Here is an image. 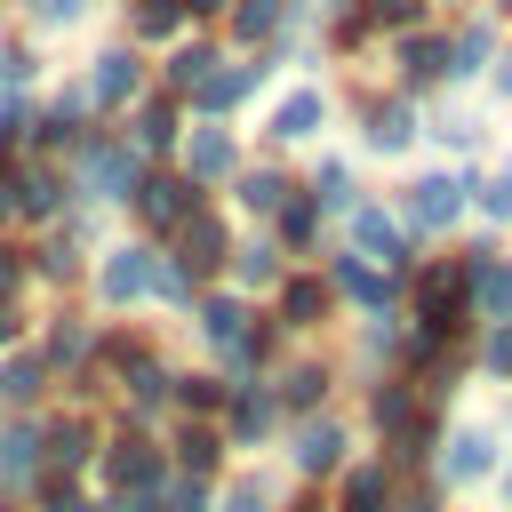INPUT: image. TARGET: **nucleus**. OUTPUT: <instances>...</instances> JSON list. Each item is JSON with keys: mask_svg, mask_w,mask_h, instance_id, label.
<instances>
[{"mask_svg": "<svg viewBox=\"0 0 512 512\" xmlns=\"http://www.w3.org/2000/svg\"><path fill=\"white\" fill-rule=\"evenodd\" d=\"M480 88H488V104H504V112H512V32H504V48H496V64H488V80H480Z\"/></svg>", "mask_w": 512, "mask_h": 512, "instance_id": "obj_52", "label": "nucleus"}, {"mask_svg": "<svg viewBox=\"0 0 512 512\" xmlns=\"http://www.w3.org/2000/svg\"><path fill=\"white\" fill-rule=\"evenodd\" d=\"M400 320L416 336H440V344H472V304H464V264L456 248H424L416 272L400 280Z\"/></svg>", "mask_w": 512, "mask_h": 512, "instance_id": "obj_2", "label": "nucleus"}, {"mask_svg": "<svg viewBox=\"0 0 512 512\" xmlns=\"http://www.w3.org/2000/svg\"><path fill=\"white\" fill-rule=\"evenodd\" d=\"M192 208H208V192L192 184V176H176V168H144L136 176V192H128V216H136V240H168Z\"/></svg>", "mask_w": 512, "mask_h": 512, "instance_id": "obj_24", "label": "nucleus"}, {"mask_svg": "<svg viewBox=\"0 0 512 512\" xmlns=\"http://www.w3.org/2000/svg\"><path fill=\"white\" fill-rule=\"evenodd\" d=\"M264 232H272V248H280L288 264H320V256H328V240H336V224H328V216L304 200V184H296V200H288V208H280Z\"/></svg>", "mask_w": 512, "mask_h": 512, "instance_id": "obj_36", "label": "nucleus"}, {"mask_svg": "<svg viewBox=\"0 0 512 512\" xmlns=\"http://www.w3.org/2000/svg\"><path fill=\"white\" fill-rule=\"evenodd\" d=\"M488 488H496V512H512V440H504V464H496V480H488Z\"/></svg>", "mask_w": 512, "mask_h": 512, "instance_id": "obj_54", "label": "nucleus"}, {"mask_svg": "<svg viewBox=\"0 0 512 512\" xmlns=\"http://www.w3.org/2000/svg\"><path fill=\"white\" fill-rule=\"evenodd\" d=\"M464 360H472V384H496V392H512V320H488V328H472Z\"/></svg>", "mask_w": 512, "mask_h": 512, "instance_id": "obj_43", "label": "nucleus"}, {"mask_svg": "<svg viewBox=\"0 0 512 512\" xmlns=\"http://www.w3.org/2000/svg\"><path fill=\"white\" fill-rule=\"evenodd\" d=\"M440 8H448V16H464V8H488V0H440Z\"/></svg>", "mask_w": 512, "mask_h": 512, "instance_id": "obj_60", "label": "nucleus"}, {"mask_svg": "<svg viewBox=\"0 0 512 512\" xmlns=\"http://www.w3.org/2000/svg\"><path fill=\"white\" fill-rule=\"evenodd\" d=\"M96 448H104V416L96 408H72V400H48L40 408V472L88 480L96 472Z\"/></svg>", "mask_w": 512, "mask_h": 512, "instance_id": "obj_17", "label": "nucleus"}, {"mask_svg": "<svg viewBox=\"0 0 512 512\" xmlns=\"http://www.w3.org/2000/svg\"><path fill=\"white\" fill-rule=\"evenodd\" d=\"M272 80H280V64H272V56H232V48H224V64L184 96V112H192V120H232V112H240V104H256Z\"/></svg>", "mask_w": 512, "mask_h": 512, "instance_id": "obj_22", "label": "nucleus"}, {"mask_svg": "<svg viewBox=\"0 0 512 512\" xmlns=\"http://www.w3.org/2000/svg\"><path fill=\"white\" fill-rule=\"evenodd\" d=\"M424 144L448 160V168H480L488 160V144H496V128L480 120V112H464V104H424Z\"/></svg>", "mask_w": 512, "mask_h": 512, "instance_id": "obj_29", "label": "nucleus"}, {"mask_svg": "<svg viewBox=\"0 0 512 512\" xmlns=\"http://www.w3.org/2000/svg\"><path fill=\"white\" fill-rule=\"evenodd\" d=\"M352 456H360V424H352V408L296 416V424L280 432V448H272V464L288 472V488H328Z\"/></svg>", "mask_w": 512, "mask_h": 512, "instance_id": "obj_4", "label": "nucleus"}, {"mask_svg": "<svg viewBox=\"0 0 512 512\" xmlns=\"http://www.w3.org/2000/svg\"><path fill=\"white\" fill-rule=\"evenodd\" d=\"M328 8H336V0H288V16H312V24H320Z\"/></svg>", "mask_w": 512, "mask_h": 512, "instance_id": "obj_57", "label": "nucleus"}, {"mask_svg": "<svg viewBox=\"0 0 512 512\" xmlns=\"http://www.w3.org/2000/svg\"><path fill=\"white\" fill-rule=\"evenodd\" d=\"M96 328H104V320H96L80 296H64V304H48V312L32 320V344H40V360L56 368V384L80 376V368L96 360Z\"/></svg>", "mask_w": 512, "mask_h": 512, "instance_id": "obj_25", "label": "nucleus"}, {"mask_svg": "<svg viewBox=\"0 0 512 512\" xmlns=\"http://www.w3.org/2000/svg\"><path fill=\"white\" fill-rule=\"evenodd\" d=\"M96 496H160L168 488V448L160 432H136V424H104V448H96V472H88Z\"/></svg>", "mask_w": 512, "mask_h": 512, "instance_id": "obj_8", "label": "nucleus"}, {"mask_svg": "<svg viewBox=\"0 0 512 512\" xmlns=\"http://www.w3.org/2000/svg\"><path fill=\"white\" fill-rule=\"evenodd\" d=\"M32 304H0V352H16V344H32Z\"/></svg>", "mask_w": 512, "mask_h": 512, "instance_id": "obj_51", "label": "nucleus"}, {"mask_svg": "<svg viewBox=\"0 0 512 512\" xmlns=\"http://www.w3.org/2000/svg\"><path fill=\"white\" fill-rule=\"evenodd\" d=\"M144 88H152V56H144V48H128V40H104V48L80 64V96H88V112H96V120H120Z\"/></svg>", "mask_w": 512, "mask_h": 512, "instance_id": "obj_16", "label": "nucleus"}, {"mask_svg": "<svg viewBox=\"0 0 512 512\" xmlns=\"http://www.w3.org/2000/svg\"><path fill=\"white\" fill-rule=\"evenodd\" d=\"M192 304H200V288H192V280H184V272L160 256V264H152V304H144V312H176V320H184Z\"/></svg>", "mask_w": 512, "mask_h": 512, "instance_id": "obj_46", "label": "nucleus"}, {"mask_svg": "<svg viewBox=\"0 0 512 512\" xmlns=\"http://www.w3.org/2000/svg\"><path fill=\"white\" fill-rule=\"evenodd\" d=\"M256 312H264V304H248V296H232V288H200V304L184 312V328H192V344H200V368H216V376H232V384L264 376V368H256Z\"/></svg>", "mask_w": 512, "mask_h": 512, "instance_id": "obj_3", "label": "nucleus"}, {"mask_svg": "<svg viewBox=\"0 0 512 512\" xmlns=\"http://www.w3.org/2000/svg\"><path fill=\"white\" fill-rule=\"evenodd\" d=\"M224 400H232V376H216V368H184L176 360V416H192V424H216L224 416Z\"/></svg>", "mask_w": 512, "mask_h": 512, "instance_id": "obj_42", "label": "nucleus"}, {"mask_svg": "<svg viewBox=\"0 0 512 512\" xmlns=\"http://www.w3.org/2000/svg\"><path fill=\"white\" fill-rule=\"evenodd\" d=\"M0 512H24V504H0Z\"/></svg>", "mask_w": 512, "mask_h": 512, "instance_id": "obj_63", "label": "nucleus"}, {"mask_svg": "<svg viewBox=\"0 0 512 512\" xmlns=\"http://www.w3.org/2000/svg\"><path fill=\"white\" fill-rule=\"evenodd\" d=\"M136 176H144V160L128 152V136L120 128H88L72 152H64V184H72V208H128V192H136Z\"/></svg>", "mask_w": 512, "mask_h": 512, "instance_id": "obj_5", "label": "nucleus"}, {"mask_svg": "<svg viewBox=\"0 0 512 512\" xmlns=\"http://www.w3.org/2000/svg\"><path fill=\"white\" fill-rule=\"evenodd\" d=\"M0 96H8V40H0Z\"/></svg>", "mask_w": 512, "mask_h": 512, "instance_id": "obj_61", "label": "nucleus"}, {"mask_svg": "<svg viewBox=\"0 0 512 512\" xmlns=\"http://www.w3.org/2000/svg\"><path fill=\"white\" fill-rule=\"evenodd\" d=\"M152 264H160V240H104L96 248V264H88V280H80V296H88V312L96 320H136L144 304H152Z\"/></svg>", "mask_w": 512, "mask_h": 512, "instance_id": "obj_6", "label": "nucleus"}, {"mask_svg": "<svg viewBox=\"0 0 512 512\" xmlns=\"http://www.w3.org/2000/svg\"><path fill=\"white\" fill-rule=\"evenodd\" d=\"M280 32H288V0H232L224 24H216V40H224L232 56H264Z\"/></svg>", "mask_w": 512, "mask_h": 512, "instance_id": "obj_40", "label": "nucleus"}, {"mask_svg": "<svg viewBox=\"0 0 512 512\" xmlns=\"http://www.w3.org/2000/svg\"><path fill=\"white\" fill-rule=\"evenodd\" d=\"M88 512H136L128 496H88Z\"/></svg>", "mask_w": 512, "mask_h": 512, "instance_id": "obj_58", "label": "nucleus"}, {"mask_svg": "<svg viewBox=\"0 0 512 512\" xmlns=\"http://www.w3.org/2000/svg\"><path fill=\"white\" fill-rule=\"evenodd\" d=\"M472 184H480V168H448V160L416 168V176L392 192V216H400V232H408L416 248H448V240L472 224Z\"/></svg>", "mask_w": 512, "mask_h": 512, "instance_id": "obj_1", "label": "nucleus"}, {"mask_svg": "<svg viewBox=\"0 0 512 512\" xmlns=\"http://www.w3.org/2000/svg\"><path fill=\"white\" fill-rule=\"evenodd\" d=\"M176 8H184V24H200V32H216V24H224V8H232V0H176Z\"/></svg>", "mask_w": 512, "mask_h": 512, "instance_id": "obj_53", "label": "nucleus"}, {"mask_svg": "<svg viewBox=\"0 0 512 512\" xmlns=\"http://www.w3.org/2000/svg\"><path fill=\"white\" fill-rule=\"evenodd\" d=\"M496 464H504V432H496L488 416H448V432H440L424 480H432L448 504H464V496H480V488L496 480Z\"/></svg>", "mask_w": 512, "mask_h": 512, "instance_id": "obj_7", "label": "nucleus"}, {"mask_svg": "<svg viewBox=\"0 0 512 512\" xmlns=\"http://www.w3.org/2000/svg\"><path fill=\"white\" fill-rule=\"evenodd\" d=\"M176 176H192L208 200L248 168V144H240V128L232 120H184V144H176V160H168Z\"/></svg>", "mask_w": 512, "mask_h": 512, "instance_id": "obj_19", "label": "nucleus"}, {"mask_svg": "<svg viewBox=\"0 0 512 512\" xmlns=\"http://www.w3.org/2000/svg\"><path fill=\"white\" fill-rule=\"evenodd\" d=\"M488 16H496V24H504V32H512V0H488Z\"/></svg>", "mask_w": 512, "mask_h": 512, "instance_id": "obj_59", "label": "nucleus"}, {"mask_svg": "<svg viewBox=\"0 0 512 512\" xmlns=\"http://www.w3.org/2000/svg\"><path fill=\"white\" fill-rule=\"evenodd\" d=\"M216 64H224V40H208V32H184L176 48H160V72H152V88L184 104V96H192V88H200Z\"/></svg>", "mask_w": 512, "mask_h": 512, "instance_id": "obj_39", "label": "nucleus"}, {"mask_svg": "<svg viewBox=\"0 0 512 512\" xmlns=\"http://www.w3.org/2000/svg\"><path fill=\"white\" fill-rule=\"evenodd\" d=\"M392 512H456V504H448V496L416 472V480H400V504H392Z\"/></svg>", "mask_w": 512, "mask_h": 512, "instance_id": "obj_50", "label": "nucleus"}, {"mask_svg": "<svg viewBox=\"0 0 512 512\" xmlns=\"http://www.w3.org/2000/svg\"><path fill=\"white\" fill-rule=\"evenodd\" d=\"M336 248L368 256V264H376V272H392V280H408V272H416V256H424V248L400 232V216H392V200H384V192H368V200L336 224Z\"/></svg>", "mask_w": 512, "mask_h": 512, "instance_id": "obj_13", "label": "nucleus"}, {"mask_svg": "<svg viewBox=\"0 0 512 512\" xmlns=\"http://www.w3.org/2000/svg\"><path fill=\"white\" fill-rule=\"evenodd\" d=\"M128 8H152V0H128Z\"/></svg>", "mask_w": 512, "mask_h": 512, "instance_id": "obj_62", "label": "nucleus"}, {"mask_svg": "<svg viewBox=\"0 0 512 512\" xmlns=\"http://www.w3.org/2000/svg\"><path fill=\"white\" fill-rule=\"evenodd\" d=\"M280 512H328V496H320V488H288V504H280Z\"/></svg>", "mask_w": 512, "mask_h": 512, "instance_id": "obj_55", "label": "nucleus"}, {"mask_svg": "<svg viewBox=\"0 0 512 512\" xmlns=\"http://www.w3.org/2000/svg\"><path fill=\"white\" fill-rule=\"evenodd\" d=\"M280 504H288V472L272 456H240L216 480V512H280Z\"/></svg>", "mask_w": 512, "mask_h": 512, "instance_id": "obj_34", "label": "nucleus"}, {"mask_svg": "<svg viewBox=\"0 0 512 512\" xmlns=\"http://www.w3.org/2000/svg\"><path fill=\"white\" fill-rule=\"evenodd\" d=\"M152 512H216V480H184V472H168V488L152 496Z\"/></svg>", "mask_w": 512, "mask_h": 512, "instance_id": "obj_48", "label": "nucleus"}, {"mask_svg": "<svg viewBox=\"0 0 512 512\" xmlns=\"http://www.w3.org/2000/svg\"><path fill=\"white\" fill-rule=\"evenodd\" d=\"M160 448H168V472H184V480H224V472H232V448H224L216 424L168 416V424H160Z\"/></svg>", "mask_w": 512, "mask_h": 512, "instance_id": "obj_31", "label": "nucleus"}, {"mask_svg": "<svg viewBox=\"0 0 512 512\" xmlns=\"http://www.w3.org/2000/svg\"><path fill=\"white\" fill-rule=\"evenodd\" d=\"M280 272H288V256L272 248V232H240V240H232V256H224V280H216V288H232V296L264 304V296L280 288Z\"/></svg>", "mask_w": 512, "mask_h": 512, "instance_id": "obj_32", "label": "nucleus"}, {"mask_svg": "<svg viewBox=\"0 0 512 512\" xmlns=\"http://www.w3.org/2000/svg\"><path fill=\"white\" fill-rule=\"evenodd\" d=\"M496 48H504V24H496L488 8L448 16V96H456V88H480L488 64H496Z\"/></svg>", "mask_w": 512, "mask_h": 512, "instance_id": "obj_28", "label": "nucleus"}, {"mask_svg": "<svg viewBox=\"0 0 512 512\" xmlns=\"http://www.w3.org/2000/svg\"><path fill=\"white\" fill-rule=\"evenodd\" d=\"M0 304H32V248L0 240Z\"/></svg>", "mask_w": 512, "mask_h": 512, "instance_id": "obj_47", "label": "nucleus"}, {"mask_svg": "<svg viewBox=\"0 0 512 512\" xmlns=\"http://www.w3.org/2000/svg\"><path fill=\"white\" fill-rule=\"evenodd\" d=\"M88 8H96V0H24L32 32H80V24H88Z\"/></svg>", "mask_w": 512, "mask_h": 512, "instance_id": "obj_49", "label": "nucleus"}, {"mask_svg": "<svg viewBox=\"0 0 512 512\" xmlns=\"http://www.w3.org/2000/svg\"><path fill=\"white\" fill-rule=\"evenodd\" d=\"M360 16H368V32H376V40H400V32L440 24V0H360Z\"/></svg>", "mask_w": 512, "mask_h": 512, "instance_id": "obj_44", "label": "nucleus"}, {"mask_svg": "<svg viewBox=\"0 0 512 512\" xmlns=\"http://www.w3.org/2000/svg\"><path fill=\"white\" fill-rule=\"evenodd\" d=\"M288 200H296V168H288V160H272V152H264V160H248V168L224 184V216H232V224H256V232H264Z\"/></svg>", "mask_w": 512, "mask_h": 512, "instance_id": "obj_27", "label": "nucleus"}, {"mask_svg": "<svg viewBox=\"0 0 512 512\" xmlns=\"http://www.w3.org/2000/svg\"><path fill=\"white\" fill-rule=\"evenodd\" d=\"M88 480H64V472H40L32 480V496H24V512H88Z\"/></svg>", "mask_w": 512, "mask_h": 512, "instance_id": "obj_45", "label": "nucleus"}, {"mask_svg": "<svg viewBox=\"0 0 512 512\" xmlns=\"http://www.w3.org/2000/svg\"><path fill=\"white\" fill-rule=\"evenodd\" d=\"M328 128H336V88H328V80H288V88L264 104V152H272V160L312 152Z\"/></svg>", "mask_w": 512, "mask_h": 512, "instance_id": "obj_10", "label": "nucleus"}, {"mask_svg": "<svg viewBox=\"0 0 512 512\" xmlns=\"http://www.w3.org/2000/svg\"><path fill=\"white\" fill-rule=\"evenodd\" d=\"M160 352H168V344H160V328H144V320H104V328H96V360H88V368H96L104 384H120L128 368H144V360H160Z\"/></svg>", "mask_w": 512, "mask_h": 512, "instance_id": "obj_37", "label": "nucleus"}, {"mask_svg": "<svg viewBox=\"0 0 512 512\" xmlns=\"http://www.w3.org/2000/svg\"><path fill=\"white\" fill-rule=\"evenodd\" d=\"M64 208H72L64 160H48V152H16V160H8V224H32V232H48Z\"/></svg>", "mask_w": 512, "mask_h": 512, "instance_id": "obj_20", "label": "nucleus"}, {"mask_svg": "<svg viewBox=\"0 0 512 512\" xmlns=\"http://www.w3.org/2000/svg\"><path fill=\"white\" fill-rule=\"evenodd\" d=\"M344 104H352V136H360L368 160H408L424 144V104H408V96H392L376 80H352Z\"/></svg>", "mask_w": 512, "mask_h": 512, "instance_id": "obj_9", "label": "nucleus"}, {"mask_svg": "<svg viewBox=\"0 0 512 512\" xmlns=\"http://www.w3.org/2000/svg\"><path fill=\"white\" fill-rule=\"evenodd\" d=\"M264 312L280 320V336H288V344H328V328H344V312H336V296H328V272H320V264H288V272H280V288L264 296Z\"/></svg>", "mask_w": 512, "mask_h": 512, "instance_id": "obj_11", "label": "nucleus"}, {"mask_svg": "<svg viewBox=\"0 0 512 512\" xmlns=\"http://www.w3.org/2000/svg\"><path fill=\"white\" fill-rule=\"evenodd\" d=\"M456 264H464V304H472V328L488 320H512V248L496 232H472V240H448Z\"/></svg>", "mask_w": 512, "mask_h": 512, "instance_id": "obj_18", "label": "nucleus"}, {"mask_svg": "<svg viewBox=\"0 0 512 512\" xmlns=\"http://www.w3.org/2000/svg\"><path fill=\"white\" fill-rule=\"evenodd\" d=\"M320 496H328V512H392V504H400V472H392L376 448H360Z\"/></svg>", "mask_w": 512, "mask_h": 512, "instance_id": "obj_30", "label": "nucleus"}, {"mask_svg": "<svg viewBox=\"0 0 512 512\" xmlns=\"http://www.w3.org/2000/svg\"><path fill=\"white\" fill-rule=\"evenodd\" d=\"M184 120H192V112H184L176 96L144 88V96L120 112V136H128V152H136L144 168H168V160H176V144H184Z\"/></svg>", "mask_w": 512, "mask_h": 512, "instance_id": "obj_26", "label": "nucleus"}, {"mask_svg": "<svg viewBox=\"0 0 512 512\" xmlns=\"http://www.w3.org/2000/svg\"><path fill=\"white\" fill-rule=\"evenodd\" d=\"M488 424H496V432L512 440V392H496V416H488Z\"/></svg>", "mask_w": 512, "mask_h": 512, "instance_id": "obj_56", "label": "nucleus"}, {"mask_svg": "<svg viewBox=\"0 0 512 512\" xmlns=\"http://www.w3.org/2000/svg\"><path fill=\"white\" fill-rule=\"evenodd\" d=\"M56 400V368L40 360V344L0 352V416H40Z\"/></svg>", "mask_w": 512, "mask_h": 512, "instance_id": "obj_33", "label": "nucleus"}, {"mask_svg": "<svg viewBox=\"0 0 512 512\" xmlns=\"http://www.w3.org/2000/svg\"><path fill=\"white\" fill-rule=\"evenodd\" d=\"M320 272H328L336 312H352V320H384V312H400V280H392V272H376L368 256H352V248H336V240H328Z\"/></svg>", "mask_w": 512, "mask_h": 512, "instance_id": "obj_23", "label": "nucleus"}, {"mask_svg": "<svg viewBox=\"0 0 512 512\" xmlns=\"http://www.w3.org/2000/svg\"><path fill=\"white\" fill-rule=\"evenodd\" d=\"M296 184H304V200H312V208H320L328 224H344V216H352V208L368 200V184H360L352 152H320V160H312V168H304Z\"/></svg>", "mask_w": 512, "mask_h": 512, "instance_id": "obj_35", "label": "nucleus"}, {"mask_svg": "<svg viewBox=\"0 0 512 512\" xmlns=\"http://www.w3.org/2000/svg\"><path fill=\"white\" fill-rule=\"evenodd\" d=\"M472 224L480 232H512V152H496V160H480V184H472Z\"/></svg>", "mask_w": 512, "mask_h": 512, "instance_id": "obj_41", "label": "nucleus"}, {"mask_svg": "<svg viewBox=\"0 0 512 512\" xmlns=\"http://www.w3.org/2000/svg\"><path fill=\"white\" fill-rule=\"evenodd\" d=\"M384 64H392V96H408V104H440L448 96V24H424V32H400V40H384Z\"/></svg>", "mask_w": 512, "mask_h": 512, "instance_id": "obj_15", "label": "nucleus"}, {"mask_svg": "<svg viewBox=\"0 0 512 512\" xmlns=\"http://www.w3.org/2000/svg\"><path fill=\"white\" fill-rule=\"evenodd\" d=\"M264 384H272V400H280L288 424H296V416H320V408H344V360H336L328 344H296Z\"/></svg>", "mask_w": 512, "mask_h": 512, "instance_id": "obj_12", "label": "nucleus"}, {"mask_svg": "<svg viewBox=\"0 0 512 512\" xmlns=\"http://www.w3.org/2000/svg\"><path fill=\"white\" fill-rule=\"evenodd\" d=\"M40 480V416H0V504H24Z\"/></svg>", "mask_w": 512, "mask_h": 512, "instance_id": "obj_38", "label": "nucleus"}, {"mask_svg": "<svg viewBox=\"0 0 512 512\" xmlns=\"http://www.w3.org/2000/svg\"><path fill=\"white\" fill-rule=\"evenodd\" d=\"M232 240H240V224H232V216L208 200V208H192V216H184V224L160 240V256H168V264H176L192 288H216V280H224V256H232Z\"/></svg>", "mask_w": 512, "mask_h": 512, "instance_id": "obj_14", "label": "nucleus"}, {"mask_svg": "<svg viewBox=\"0 0 512 512\" xmlns=\"http://www.w3.org/2000/svg\"><path fill=\"white\" fill-rule=\"evenodd\" d=\"M216 432H224V448H232V464H240V456H272V448H280V432H288V416H280L272 384H264V376H248V384H232V400H224Z\"/></svg>", "mask_w": 512, "mask_h": 512, "instance_id": "obj_21", "label": "nucleus"}]
</instances>
